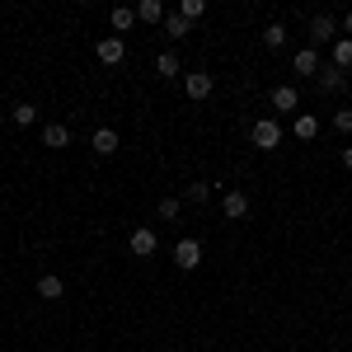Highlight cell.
Masks as SVG:
<instances>
[{"mask_svg":"<svg viewBox=\"0 0 352 352\" xmlns=\"http://www.w3.org/2000/svg\"><path fill=\"white\" fill-rule=\"evenodd\" d=\"M249 141H254L258 151H277V146H282V127H277V118H258V122L249 127Z\"/></svg>","mask_w":352,"mask_h":352,"instance_id":"cell-1","label":"cell"},{"mask_svg":"<svg viewBox=\"0 0 352 352\" xmlns=\"http://www.w3.org/2000/svg\"><path fill=\"white\" fill-rule=\"evenodd\" d=\"M320 85H324L329 94H338V89L348 85V71H338V66H320Z\"/></svg>","mask_w":352,"mask_h":352,"instance_id":"cell-10","label":"cell"},{"mask_svg":"<svg viewBox=\"0 0 352 352\" xmlns=\"http://www.w3.org/2000/svg\"><path fill=\"white\" fill-rule=\"evenodd\" d=\"M174 263H179L184 272H192L197 263H202V244H197V240H179V244H174Z\"/></svg>","mask_w":352,"mask_h":352,"instance_id":"cell-3","label":"cell"},{"mask_svg":"<svg viewBox=\"0 0 352 352\" xmlns=\"http://www.w3.org/2000/svg\"><path fill=\"white\" fill-rule=\"evenodd\" d=\"M136 19H146V24H160V19H164V5H160V0H141V5H136Z\"/></svg>","mask_w":352,"mask_h":352,"instance_id":"cell-13","label":"cell"},{"mask_svg":"<svg viewBox=\"0 0 352 352\" xmlns=\"http://www.w3.org/2000/svg\"><path fill=\"white\" fill-rule=\"evenodd\" d=\"M94 56H99L104 66H118V61L127 56V38H99V47H94Z\"/></svg>","mask_w":352,"mask_h":352,"instance_id":"cell-4","label":"cell"},{"mask_svg":"<svg viewBox=\"0 0 352 352\" xmlns=\"http://www.w3.org/2000/svg\"><path fill=\"white\" fill-rule=\"evenodd\" d=\"M89 146H94V155H113V151H118V132H113V127H99Z\"/></svg>","mask_w":352,"mask_h":352,"instance_id":"cell-11","label":"cell"},{"mask_svg":"<svg viewBox=\"0 0 352 352\" xmlns=\"http://www.w3.org/2000/svg\"><path fill=\"white\" fill-rule=\"evenodd\" d=\"M184 89H188V99H207L212 94V76L207 71H192V76H184Z\"/></svg>","mask_w":352,"mask_h":352,"instance_id":"cell-7","label":"cell"},{"mask_svg":"<svg viewBox=\"0 0 352 352\" xmlns=\"http://www.w3.org/2000/svg\"><path fill=\"white\" fill-rule=\"evenodd\" d=\"M296 136H300V141H315V136H320V118L300 113V118H296Z\"/></svg>","mask_w":352,"mask_h":352,"instance_id":"cell-15","label":"cell"},{"mask_svg":"<svg viewBox=\"0 0 352 352\" xmlns=\"http://www.w3.org/2000/svg\"><path fill=\"white\" fill-rule=\"evenodd\" d=\"M343 28H348V38H352V10H348V14H343Z\"/></svg>","mask_w":352,"mask_h":352,"instance_id":"cell-27","label":"cell"},{"mask_svg":"<svg viewBox=\"0 0 352 352\" xmlns=\"http://www.w3.org/2000/svg\"><path fill=\"white\" fill-rule=\"evenodd\" d=\"M38 296L43 300H61L66 296V282H61L56 272H43V277H38Z\"/></svg>","mask_w":352,"mask_h":352,"instance_id":"cell-6","label":"cell"},{"mask_svg":"<svg viewBox=\"0 0 352 352\" xmlns=\"http://www.w3.org/2000/svg\"><path fill=\"white\" fill-rule=\"evenodd\" d=\"M127 249H132L136 258H151V254L160 249V240H155V230H151V226H136L132 235H127Z\"/></svg>","mask_w":352,"mask_h":352,"instance_id":"cell-2","label":"cell"},{"mask_svg":"<svg viewBox=\"0 0 352 352\" xmlns=\"http://www.w3.org/2000/svg\"><path fill=\"white\" fill-rule=\"evenodd\" d=\"M14 122H19V127H33V122H38V109H33V104H14Z\"/></svg>","mask_w":352,"mask_h":352,"instance_id":"cell-21","label":"cell"},{"mask_svg":"<svg viewBox=\"0 0 352 352\" xmlns=\"http://www.w3.org/2000/svg\"><path fill=\"white\" fill-rule=\"evenodd\" d=\"M310 38H315V43H329V38H333V19H329V14H315V19H310Z\"/></svg>","mask_w":352,"mask_h":352,"instance_id":"cell-14","label":"cell"},{"mask_svg":"<svg viewBox=\"0 0 352 352\" xmlns=\"http://www.w3.org/2000/svg\"><path fill=\"white\" fill-rule=\"evenodd\" d=\"M164 33L169 38H188V19L184 14H164Z\"/></svg>","mask_w":352,"mask_h":352,"instance_id":"cell-17","label":"cell"},{"mask_svg":"<svg viewBox=\"0 0 352 352\" xmlns=\"http://www.w3.org/2000/svg\"><path fill=\"white\" fill-rule=\"evenodd\" d=\"M132 24H136V10H127V5H122V10H113V28H118V33H127Z\"/></svg>","mask_w":352,"mask_h":352,"instance_id":"cell-19","label":"cell"},{"mask_svg":"<svg viewBox=\"0 0 352 352\" xmlns=\"http://www.w3.org/2000/svg\"><path fill=\"white\" fill-rule=\"evenodd\" d=\"M179 14H184V19H202V14H207V5H202V0H184V5H179Z\"/></svg>","mask_w":352,"mask_h":352,"instance_id":"cell-22","label":"cell"},{"mask_svg":"<svg viewBox=\"0 0 352 352\" xmlns=\"http://www.w3.org/2000/svg\"><path fill=\"white\" fill-rule=\"evenodd\" d=\"M226 217H230V221L249 217V197H244V192H226Z\"/></svg>","mask_w":352,"mask_h":352,"instance_id":"cell-12","label":"cell"},{"mask_svg":"<svg viewBox=\"0 0 352 352\" xmlns=\"http://www.w3.org/2000/svg\"><path fill=\"white\" fill-rule=\"evenodd\" d=\"M296 89H292V85H272V109L277 113H296Z\"/></svg>","mask_w":352,"mask_h":352,"instance_id":"cell-8","label":"cell"},{"mask_svg":"<svg viewBox=\"0 0 352 352\" xmlns=\"http://www.w3.org/2000/svg\"><path fill=\"white\" fill-rule=\"evenodd\" d=\"M343 169H352V146H348V151H343Z\"/></svg>","mask_w":352,"mask_h":352,"instance_id":"cell-26","label":"cell"},{"mask_svg":"<svg viewBox=\"0 0 352 352\" xmlns=\"http://www.w3.org/2000/svg\"><path fill=\"white\" fill-rule=\"evenodd\" d=\"M179 212H184V197H160V217L164 221H174Z\"/></svg>","mask_w":352,"mask_h":352,"instance_id":"cell-23","label":"cell"},{"mask_svg":"<svg viewBox=\"0 0 352 352\" xmlns=\"http://www.w3.org/2000/svg\"><path fill=\"white\" fill-rule=\"evenodd\" d=\"M155 71H160L164 80H174V76H179V56H174V52H160V61H155Z\"/></svg>","mask_w":352,"mask_h":352,"instance_id":"cell-18","label":"cell"},{"mask_svg":"<svg viewBox=\"0 0 352 352\" xmlns=\"http://www.w3.org/2000/svg\"><path fill=\"white\" fill-rule=\"evenodd\" d=\"M333 66H338V71L352 66V38H338V43H333Z\"/></svg>","mask_w":352,"mask_h":352,"instance_id":"cell-16","label":"cell"},{"mask_svg":"<svg viewBox=\"0 0 352 352\" xmlns=\"http://www.w3.org/2000/svg\"><path fill=\"white\" fill-rule=\"evenodd\" d=\"M263 43H268L272 52H277V47L287 43V28H282V24H268V28H263Z\"/></svg>","mask_w":352,"mask_h":352,"instance_id":"cell-20","label":"cell"},{"mask_svg":"<svg viewBox=\"0 0 352 352\" xmlns=\"http://www.w3.org/2000/svg\"><path fill=\"white\" fill-rule=\"evenodd\" d=\"M207 192H212V184H192L184 197H188V202H207Z\"/></svg>","mask_w":352,"mask_h":352,"instance_id":"cell-24","label":"cell"},{"mask_svg":"<svg viewBox=\"0 0 352 352\" xmlns=\"http://www.w3.org/2000/svg\"><path fill=\"white\" fill-rule=\"evenodd\" d=\"M43 146H47V151H66V146H71V127H66V122H47V127H43Z\"/></svg>","mask_w":352,"mask_h":352,"instance_id":"cell-5","label":"cell"},{"mask_svg":"<svg viewBox=\"0 0 352 352\" xmlns=\"http://www.w3.org/2000/svg\"><path fill=\"white\" fill-rule=\"evenodd\" d=\"M333 127H338V132H352V109L338 113V118H333Z\"/></svg>","mask_w":352,"mask_h":352,"instance_id":"cell-25","label":"cell"},{"mask_svg":"<svg viewBox=\"0 0 352 352\" xmlns=\"http://www.w3.org/2000/svg\"><path fill=\"white\" fill-rule=\"evenodd\" d=\"M292 66H296V76H320V52H315V47H305V52L292 56Z\"/></svg>","mask_w":352,"mask_h":352,"instance_id":"cell-9","label":"cell"}]
</instances>
